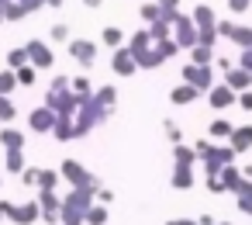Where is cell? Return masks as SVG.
<instances>
[{"label":"cell","mask_w":252,"mask_h":225,"mask_svg":"<svg viewBox=\"0 0 252 225\" xmlns=\"http://www.w3.org/2000/svg\"><path fill=\"white\" fill-rule=\"evenodd\" d=\"M231 132H235V125H231V121H224V118H218V121H211L207 139H211V142H218V139H231Z\"/></svg>","instance_id":"obj_28"},{"label":"cell","mask_w":252,"mask_h":225,"mask_svg":"<svg viewBox=\"0 0 252 225\" xmlns=\"http://www.w3.org/2000/svg\"><path fill=\"white\" fill-rule=\"evenodd\" d=\"M38 177H42V170H38V166H28V170L21 173V184H25V187H38Z\"/></svg>","instance_id":"obj_42"},{"label":"cell","mask_w":252,"mask_h":225,"mask_svg":"<svg viewBox=\"0 0 252 225\" xmlns=\"http://www.w3.org/2000/svg\"><path fill=\"white\" fill-rule=\"evenodd\" d=\"M18 4H21L28 14H35V11H42V7H45V0H18Z\"/></svg>","instance_id":"obj_48"},{"label":"cell","mask_w":252,"mask_h":225,"mask_svg":"<svg viewBox=\"0 0 252 225\" xmlns=\"http://www.w3.org/2000/svg\"><path fill=\"white\" fill-rule=\"evenodd\" d=\"M207 104L214 108V111H228L231 104H238V94L231 90V87H224V83H218L211 94H207Z\"/></svg>","instance_id":"obj_14"},{"label":"cell","mask_w":252,"mask_h":225,"mask_svg":"<svg viewBox=\"0 0 252 225\" xmlns=\"http://www.w3.org/2000/svg\"><path fill=\"white\" fill-rule=\"evenodd\" d=\"M18 90V73L14 70H0V97H7Z\"/></svg>","instance_id":"obj_33"},{"label":"cell","mask_w":252,"mask_h":225,"mask_svg":"<svg viewBox=\"0 0 252 225\" xmlns=\"http://www.w3.org/2000/svg\"><path fill=\"white\" fill-rule=\"evenodd\" d=\"M135 63H138V70H159V66H162L166 59H162V52H159V49L152 45V49H145L142 56H135Z\"/></svg>","instance_id":"obj_24"},{"label":"cell","mask_w":252,"mask_h":225,"mask_svg":"<svg viewBox=\"0 0 252 225\" xmlns=\"http://www.w3.org/2000/svg\"><path fill=\"white\" fill-rule=\"evenodd\" d=\"M14 73H18V83H21V87H35V80H38L35 66H21V70H14Z\"/></svg>","instance_id":"obj_40"},{"label":"cell","mask_w":252,"mask_h":225,"mask_svg":"<svg viewBox=\"0 0 252 225\" xmlns=\"http://www.w3.org/2000/svg\"><path fill=\"white\" fill-rule=\"evenodd\" d=\"M169 184H173L176 190H190V187H193V166H173Z\"/></svg>","instance_id":"obj_23"},{"label":"cell","mask_w":252,"mask_h":225,"mask_svg":"<svg viewBox=\"0 0 252 225\" xmlns=\"http://www.w3.org/2000/svg\"><path fill=\"white\" fill-rule=\"evenodd\" d=\"M224 87H231L235 94H245V90H252V73H245L242 66H235V70L224 73Z\"/></svg>","instance_id":"obj_16"},{"label":"cell","mask_w":252,"mask_h":225,"mask_svg":"<svg viewBox=\"0 0 252 225\" xmlns=\"http://www.w3.org/2000/svg\"><path fill=\"white\" fill-rule=\"evenodd\" d=\"M28 63L35 66V70H52L56 66V56H52V49L42 42V38H28Z\"/></svg>","instance_id":"obj_9"},{"label":"cell","mask_w":252,"mask_h":225,"mask_svg":"<svg viewBox=\"0 0 252 225\" xmlns=\"http://www.w3.org/2000/svg\"><path fill=\"white\" fill-rule=\"evenodd\" d=\"M21 18H28V11L18 4V0H14V4L7 7V14H4V21H21Z\"/></svg>","instance_id":"obj_43"},{"label":"cell","mask_w":252,"mask_h":225,"mask_svg":"<svg viewBox=\"0 0 252 225\" xmlns=\"http://www.w3.org/2000/svg\"><path fill=\"white\" fill-rule=\"evenodd\" d=\"M238 66H242L245 73H252V49H242V56H238Z\"/></svg>","instance_id":"obj_50"},{"label":"cell","mask_w":252,"mask_h":225,"mask_svg":"<svg viewBox=\"0 0 252 225\" xmlns=\"http://www.w3.org/2000/svg\"><path fill=\"white\" fill-rule=\"evenodd\" d=\"M173 163H176V166H193V163H200V159H197L193 146H183V142H180V146H173Z\"/></svg>","instance_id":"obj_26"},{"label":"cell","mask_w":252,"mask_h":225,"mask_svg":"<svg viewBox=\"0 0 252 225\" xmlns=\"http://www.w3.org/2000/svg\"><path fill=\"white\" fill-rule=\"evenodd\" d=\"M69 56H73L76 63H83V66H94V59H97V45H94L90 38H73V42H69Z\"/></svg>","instance_id":"obj_13"},{"label":"cell","mask_w":252,"mask_h":225,"mask_svg":"<svg viewBox=\"0 0 252 225\" xmlns=\"http://www.w3.org/2000/svg\"><path fill=\"white\" fill-rule=\"evenodd\" d=\"M73 94L80 97V104H87V101H94L97 90H94V83H90L87 76H73Z\"/></svg>","instance_id":"obj_27"},{"label":"cell","mask_w":252,"mask_h":225,"mask_svg":"<svg viewBox=\"0 0 252 225\" xmlns=\"http://www.w3.org/2000/svg\"><path fill=\"white\" fill-rule=\"evenodd\" d=\"M207 190L211 194H224V180L221 177H207Z\"/></svg>","instance_id":"obj_49"},{"label":"cell","mask_w":252,"mask_h":225,"mask_svg":"<svg viewBox=\"0 0 252 225\" xmlns=\"http://www.w3.org/2000/svg\"><path fill=\"white\" fill-rule=\"evenodd\" d=\"M197 225H218V222H214L211 215H200V218H197Z\"/></svg>","instance_id":"obj_56"},{"label":"cell","mask_w":252,"mask_h":225,"mask_svg":"<svg viewBox=\"0 0 252 225\" xmlns=\"http://www.w3.org/2000/svg\"><path fill=\"white\" fill-rule=\"evenodd\" d=\"M100 42H104L107 49H125V45H121V42H125V32L114 28V25H107V28L100 32Z\"/></svg>","instance_id":"obj_29"},{"label":"cell","mask_w":252,"mask_h":225,"mask_svg":"<svg viewBox=\"0 0 252 225\" xmlns=\"http://www.w3.org/2000/svg\"><path fill=\"white\" fill-rule=\"evenodd\" d=\"M52 135H56V142H73L76 139V121L73 118H56Z\"/></svg>","instance_id":"obj_22"},{"label":"cell","mask_w":252,"mask_h":225,"mask_svg":"<svg viewBox=\"0 0 252 225\" xmlns=\"http://www.w3.org/2000/svg\"><path fill=\"white\" fill-rule=\"evenodd\" d=\"M107 114H111V111H104L97 101L80 104V111H76V118H73V121H76V139H83V135H90L97 125H104V121H107Z\"/></svg>","instance_id":"obj_3"},{"label":"cell","mask_w":252,"mask_h":225,"mask_svg":"<svg viewBox=\"0 0 252 225\" xmlns=\"http://www.w3.org/2000/svg\"><path fill=\"white\" fill-rule=\"evenodd\" d=\"M59 173H63V180H66L73 190H80V187H94V190H100V187H104L100 177H94V173H90L83 163H76V159H63Z\"/></svg>","instance_id":"obj_2"},{"label":"cell","mask_w":252,"mask_h":225,"mask_svg":"<svg viewBox=\"0 0 252 225\" xmlns=\"http://www.w3.org/2000/svg\"><path fill=\"white\" fill-rule=\"evenodd\" d=\"M111 70H114L118 76H131V73L138 70V63H135V56H131L128 49H114V56H111Z\"/></svg>","instance_id":"obj_15"},{"label":"cell","mask_w":252,"mask_h":225,"mask_svg":"<svg viewBox=\"0 0 252 225\" xmlns=\"http://www.w3.org/2000/svg\"><path fill=\"white\" fill-rule=\"evenodd\" d=\"M162 128H166V139H169L173 146H180V139H183V132H180V125H173V121H166Z\"/></svg>","instance_id":"obj_45"},{"label":"cell","mask_w":252,"mask_h":225,"mask_svg":"<svg viewBox=\"0 0 252 225\" xmlns=\"http://www.w3.org/2000/svg\"><path fill=\"white\" fill-rule=\"evenodd\" d=\"M38 204H42V222L45 225H59V215H63L59 190H38Z\"/></svg>","instance_id":"obj_10"},{"label":"cell","mask_w":252,"mask_h":225,"mask_svg":"<svg viewBox=\"0 0 252 225\" xmlns=\"http://www.w3.org/2000/svg\"><path fill=\"white\" fill-rule=\"evenodd\" d=\"M228 146H231L238 156H242V152H249V149H252V125H235V132H231Z\"/></svg>","instance_id":"obj_17"},{"label":"cell","mask_w":252,"mask_h":225,"mask_svg":"<svg viewBox=\"0 0 252 225\" xmlns=\"http://www.w3.org/2000/svg\"><path fill=\"white\" fill-rule=\"evenodd\" d=\"M52 38H56V42H73V38H69V25H66V21L52 25Z\"/></svg>","instance_id":"obj_44"},{"label":"cell","mask_w":252,"mask_h":225,"mask_svg":"<svg viewBox=\"0 0 252 225\" xmlns=\"http://www.w3.org/2000/svg\"><path fill=\"white\" fill-rule=\"evenodd\" d=\"M149 35H152V42H162V38H173V25L159 18V21H156V25L149 28Z\"/></svg>","instance_id":"obj_37"},{"label":"cell","mask_w":252,"mask_h":225,"mask_svg":"<svg viewBox=\"0 0 252 225\" xmlns=\"http://www.w3.org/2000/svg\"><path fill=\"white\" fill-rule=\"evenodd\" d=\"M235 204H238V211H242V215H249V218H252V180H245V187L235 194Z\"/></svg>","instance_id":"obj_31"},{"label":"cell","mask_w":252,"mask_h":225,"mask_svg":"<svg viewBox=\"0 0 252 225\" xmlns=\"http://www.w3.org/2000/svg\"><path fill=\"white\" fill-rule=\"evenodd\" d=\"M235 156H238V152H235L231 146H211V152H207V156H200L204 173H207V177H221V170H224V166H231V163H235Z\"/></svg>","instance_id":"obj_5"},{"label":"cell","mask_w":252,"mask_h":225,"mask_svg":"<svg viewBox=\"0 0 252 225\" xmlns=\"http://www.w3.org/2000/svg\"><path fill=\"white\" fill-rule=\"evenodd\" d=\"M7 218H11L14 225H35V222L42 218V204H38V201H28V204H14V201H11Z\"/></svg>","instance_id":"obj_11"},{"label":"cell","mask_w":252,"mask_h":225,"mask_svg":"<svg viewBox=\"0 0 252 225\" xmlns=\"http://www.w3.org/2000/svg\"><path fill=\"white\" fill-rule=\"evenodd\" d=\"M97 204H107V208H111V204H114V190H111V187H100V190H97Z\"/></svg>","instance_id":"obj_46"},{"label":"cell","mask_w":252,"mask_h":225,"mask_svg":"<svg viewBox=\"0 0 252 225\" xmlns=\"http://www.w3.org/2000/svg\"><path fill=\"white\" fill-rule=\"evenodd\" d=\"M21 66H32V63H28V49H25V45L7 52V70H21Z\"/></svg>","instance_id":"obj_35"},{"label":"cell","mask_w":252,"mask_h":225,"mask_svg":"<svg viewBox=\"0 0 252 225\" xmlns=\"http://www.w3.org/2000/svg\"><path fill=\"white\" fill-rule=\"evenodd\" d=\"M190 63H193V66H214V49L193 45V49H190Z\"/></svg>","instance_id":"obj_30"},{"label":"cell","mask_w":252,"mask_h":225,"mask_svg":"<svg viewBox=\"0 0 252 225\" xmlns=\"http://www.w3.org/2000/svg\"><path fill=\"white\" fill-rule=\"evenodd\" d=\"M221 180H224V190H231V194H238L242 187H245V173L231 163V166H224L221 170Z\"/></svg>","instance_id":"obj_20"},{"label":"cell","mask_w":252,"mask_h":225,"mask_svg":"<svg viewBox=\"0 0 252 225\" xmlns=\"http://www.w3.org/2000/svg\"><path fill=\"white\" fill-rule=\"evenodd\" d=\"M0 184H4V177H0Z\"/></svg>","instance_id":"obj_61"},{"label":"cell","mask_w":252,"mask_h":225,"mask_svg":"<svg viewBox=\"0 0 252 225\" xmlns=\"http://www.w3.org/2000/svg\"><path fill=\"white\" fill-rule=\"evenodd\" d=\"M156 4H159L162 11H176V7H180V0H156Z\"/></svg>","instance_id":"obj_53"},{"label":"cell","mask_w":252,"mask_h":225,"mask_svg":"<svg viewBox=\"0 0 252 225\" xmlns=\"http://www.w3.org/2000/svg\"><path fill=\"white\" fill-rule=\"evenodd\" d=\"M4 166H7V173H25V170H28V166H25V149H11Z\"/></svg>","instance_id":"obj_34"},{"label":"cell","mask_w":252,"mask_h":225,"mask_svg":"<svg viewBox=\"0 0 252 225\" xmlns=\"http://www.w3.org/2000/svg\"><path fill=\"white\" fill-rule=\"evenodd\" d=\"M97 204V190L94 187H80L63 197V215H59V225H87V211Z\"/></svg>","instance_id":"obj_1"},{"label":"cell","mask_w":252,"mask_h":225,"mask_svg":"<svg viewBox=\"0 0 252 225\" xmlns=\"http://www.w3.org/2000/svg\"><path fill=\"white\" fill-rule=\"evenodd\" d=\"M183 83H193L200 94H211L218 83H214V66H183Z\"/></svg>","instance_id":"obj_8"},{"label":"cell","mask_w":252,"mask_h":225,"mask_svg":"<svg viewBox=\"0 0 252 225\" xmlns=\"http://www.w3.org/2000/svg\"><path fill=\"white\" fill-rule=\"evenodd\" d=\"M238 108H242V111H252V90L238 94Z\"/></svg>","instance_id":"obj_51"},{"label":"cell","mask_w":252,"mask_h":225,"mask_svg":"<svg viewBox=\"0 0 252 225\" xmlns=\"http://www.w3.org/2000/svg\"><path fill=\"white\" fill-rule=\"evenodd\" d=\"M11 4H14V0H0V25H4V14H7Z\"/></svg>","instance_id":"obj_55"},{"label":"cell","mask_w":252,"mask_h":225,"mask_svg":"<svg viewBox=\"0 0 252 225\" xmlns=\"http://www.w3.org/2000/svg\"><path fill=\"white\" fill-rule=\"evenodd\" d=\"M218 225H231V222H218Z\"/></svg>","instance_id":"obj_60"},{"label":"cell","mask_w":252,"mask_h":225,"mask_svg":"<svg viewBox=\"0 0 252 225\" xmlns=\"http://www.w3.org/2000/svg\"><path fill=\"white\" fill-rule=\"evenodd\" d=\"M197 94H200V90H197L193 83H180V87H173V90H169V101H173L176 108H187V104H193V101H197Z\"/></svg>","instance_id":"obj_18"},{"label":"cell","mask_w":252,"mask_h":225,"mask_svg":"<svg viewBox=\"0 0 252 225\" xmlns=\"http://www.w3.org/2000/svg\"><path fill=\"white\" fill-rule=\"evenodd\" d=\"M7 208H11V201H0V222L7 218Z\"/></svg>","instance_id":"obj_57"},{"label":"cell","mask_w":252,"mask_h":225,"mask_svg":"<svg viewBox=\"0 0 252 225\" xmlns=\"http://www.w3.org/2000/svg\"><path fill=\"white\" fill-rule=\"evenodd\" d=\"M214 66H218L221 73H228V70H235L238 63H231V59H224V56H221V59H214Z\"/></svg>","instance_id":"obj_52"},{"label":"cell","mask_w":252,"mask_h":225,"mask_svg":"<svg viewBox=\"0 0 252 225\" xmlns=\"http://www.w3.org/2000/svg\"><path fill=\"white\" fill-rule=\"evenodd\" d=\"M83 4H87V7H100V0H83Z\"/></svg>","instance_id":"obj_59"},{"label":"cell","mask_w":252,"mask_h":225,"mask_svg":"<svg viewBox=\"0 0 252 225\" xmlns=\"http://www.w3.org/2000/svg\"><path fill=\"white\" fill-rule=\"evenodd\" d=\"M249 4H252V0H228V11H231V14H245Z\"/></svg>","instance_id":"obj_47"},{"label":"cell","mask_w":252,"mask_h":225,"mask_svg":"<svg viewBox=\"0 0 252 225\" xmlns=\"http://www.w3.org/2000/svg\"><path fill=\"white\" fill-rule=\"evenodd\" d=\"M0 146H4L7 152H11V149H25V132L4 125V128H0Z\"/></svg>","instance_id":"obj_21"},{"label":"cell","mask_w":252,"mask_h":225,"mask_svg":"<svg viewBox=\"0 0 252 225\" xmlns=\"http://www.w3.org/2000/svg\"><path fill=\"white\" fill-rule=\"evenodd\" d=\"M45 108H52L59 118H76L80 97L73 94V87H69V90H49V94H45Z\"/></svg>","instance_id":"obj_4"},{"label":"cell","mask_w":252,"mask_h":225,"mask_svg":"<svg viewBox=\"0 0 252 225\" xmlns=\"http://www.w3.org/2000/svg\"><path fill=\"white\" fill-rule=\"evenodd\" d=\"M173 42H176L180 49H193V45L200 42V32H197V25H193L190 14H180V18H176V25H173Z\"/></svg>","instance_id":"obj_7"},{"label":"cell","mask_w":252,"mask_h":225,"mask_svg":"<svg viewBox=\"0 0 252 225\" xmlns=\"http://www.w3.org/2000/svg\"><path fill=\"white\" fill-rule=\"evenodd\" d=\"M18 118V108L11 104V97H0V121H14Z\"/></svg>","instance_id":"obj_41"},{"label":"cell","mask_w":252,"mask_h":225,"mask_svg":"<svg viewBox=\"0 0 252 225\" xmlns=\"http://www.w3.org/2000/svg\"><path fill=\"white\" fill-rule=\"evenodd\" d=\"M156 49L162 52V59H173V56H180V52H183V49H180L173 38H162V42H156Z\"/></svg>","instance_id":"obj_39"},{"label":"cell","mask_w":252,"mask_h":225,"mask_svg":"<svg viewBox=\"0 0 252 225\" xmlns=\"http://www.w3.org/2000/svg\"><path fill=\"white\" fill-rule=\"evenodd\" d=\"M59 180H63L59 170H42V177H38V190H56Z\"/></svg>","instance_id":"obj_36"},{"label":"cell","mask_w":252,"mask_h":225,"mask_svg":"<svg viewBox=\"0 0 252 225\" xmlns=\"http://www.w3.org/2000/svg\"><path fill=\"white\" fill-rule=\"evenodd\" d=\"M56 118H59V114H56L52 108H45V104H42V108H35V111L28 114V128H32V132H38V135H45V132H52V128H56Z\"/></svg>","instance_id":"obj_12"},{"label":"cell","mask_w":252,"mask_h":225,"mask_svg":"<svg viewBox=\"0 0 252 225\" xmlns=\"http://www.w3.org/2000/svg\"><path fill=\"white\" fill-rule=\"evenodd\" d=\"M166 225H197V218H169Z\"/></svg>","instance_id":"obj_54"},{"label":"cell","mask_w":252,"mask_h":225,"mask_svg":"<svg viewBox=\"0 0 252 225\" xmlns=\"http://www.w3.org/2000/svg\"><path fill=\"white\" fill-rule=\"evenodd\" d=\"M152 45H156V42H152L149 28H138V32H135V35L128 38V45H125V49H128L131 56H142V52H145V49H152Z\"/></svg>","instance_id":"obj_19"},{"label":"cell","mask_w":252,"mask_h":225,"mask_svg":"<svg viewBox=\"0 0 252 225\" xmlns=\"http://www.w3.org/2000/svg\"><path fill=\"white\" fill-rule=\"evenodd\" d=\"M94 101H97L104 111H114V108H118V87H111V83H107V87H100V90L94 94Z\"/></svg>","instance_id":"obj_25"},{"label":"cell","mask_w":252,"mask_h":225,"mask_svg":"<svg viewBox=\"0 0 252 225\" xmlns=\"http://www.w3.org/2000/svg\"><path fill=\"white\" fill-rule=\"evenodd\" d=\"M218 38H228L238 49H252V28L238 25V21H228V18H218Z\"/></svg>","instance_id":"obj_6"},{"label":"cell","mask_w":252,"mask_h":225,"mask_svg":"<svg viewBox=\"0 0 252 225\" xmlns=\"http://www.w3.org/2000/svg\"><path fill=\"white\" fill-rule=\"evenodd\" d=\"M242 173H245V180H252V163H249V166H245Z\"/></svg>","instance_id":"obj_58"},{"label":"cell","mask_w":252,"mask_h":225,"mask_svg":"<svg viewBox=\"0 0 252 225\" xmlns=\"http://www.w3.org/2000/svg\"><path fill=\"white\" fill-rule=\"evenodd\" d=\"M107 215H111V211H107V204H94V208L87 211V225H104V222H107Z\"/></svg>","instance_id":"obj_38"},{"label":"cell","mask_w":252,"mask_h":225,"mask_svg":"<svg viewBox=\"0 0 252 225\" xmlns=\"http://www.w3.org/2000/svg\"><path fill=\"white\" fill-rule=\"evenodd\" d=\"M138 14H142V21H145V25L152 28V25H156V21L162 18V7L156 4V0H145V4H142V11H138Z\"/></svg>","instance_id":"obj_32"}]
</instances>
